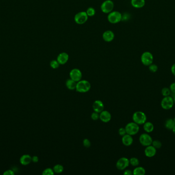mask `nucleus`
Listing matches in <instances>:
<instances>
[{"label":"nucleus","mask_w":175,"mask_h":175,"mask_svg":"<svg viewBox=\"0 0 175 175\" xmlns=\"http://www.w3.org/2000/svg\"><path fill=\"white\" fill-rule=\"evenodd\" d=\"M91 87V86L90 82L84 80L77 82L75 89L78 92L85 93L90 91Z\"/></svg>","instance_id":"f257e3e1"},{"label":"nucleus","mask_w":175,"mask_h":175,"mask_svg":"<svg viewBox=\"0 0 175 175\" xmlns=\"http://www.w3.org/2000/svg\"><path fill=\"white\" fill-rule=\"evenodd\" d=\"M133 122L138 125H142L146 121L147 117L145 112L137 111L134 112L132 117Z\"/></svg>","instance_id":"f03ea898"},{"label":"nucleus","mask_w":175,"mask_h":175,"mask_svg":"<svg viewBox=\"0 0 175 175\" xmlns=\"http://www.w3.org/2000/svg\"><path fill=\"white\" fill-rule=\"evenodd\" d=\"M122 15L118 11H112L108 14V20L112 24H117L122 21Z\"/></svg>","instance_id":"7ed1b4c3"},{"label":"nucleus","mask_w":175,"mask_h":175,"mask_svg":"<svg viewBox=\"0 0 175 175\" xmlns=\"http://www.w3.org/2000/svg\"><path fill=\"white\" fill-rule=\"evenodd\" d=\"M125 129L127 134L134 136L136 135L139 131V127L137 123L133 122L127 124L125 126Z\"/></svg>","instance_id":"20e7f679"},{"label":"nucleus","mask_w":175,"mask_h":175,"mask_svg":"<svg viewBox=\"0 0 175 175\" xmlns=\"http://www.w3.org/2000/svg\"><path fill=\"white\" fill-rule=\"evenodd\" d=\"M174 105L173 98L170 96L164 97L161 101V106L165 110H169L173 107Z\"/></svg>","instance_id":"39448f33"},{"label":"nucleus","mask_w":175,"mask_h":175,"mask_svg":"<svg viewBox=\"0 0 175 175\" xmlns=\"http://www.w3.org/2000/svg\"><path fill=\"white\" fill-rule=\"evenodd\" d=\"M114 3L112 0H106L101 4L100 9L103 13L109 14L114 9Z\"/></svg>","instance_id":"423d86ee"},{"label":"nucleus","mask_w":175,"mask_h":175,"mask_svg":"<svg viewBox=\"0 0 175 175\" xmlns=\"http://www.w3.org/2000/svg\"><path fill=\"white\" fill-rule=\"evenodd\" d=\"M88 16L86 12H79L74 16V21L77 24H84L88 20Z\"/></svg>","instance_id":"0eeeda50"},{"label":"nucleus","mask_w":175,"mask_h":175,"mask_svg":"<svg viewBox=\"0 0 175 175\" xmlns=\"http://www.w3.org/2000/svg\"><path fill=\"white\" fill-rule=\"evenodd\" d=\"M154 57L153 55L149 52H145L142 54L141 61L145 66H149L153 63Z\"/></svg>","instance_id":"6e6552de"},{"label":"nucleus","mask_w":175,"mask_h":175,"mask_svg":"<svg viewBox=\"0 0 175 175\" xmlns=\"http://www.w3.org/2000/svg\"><path fill=\"white\" fill-rule=\"evenodd\" d=\"M139 140L140 144L145 147L152 145L153 141L152 137L149 134H148V133L142 134V135L140 136Z\"/></svg>","instance_id":"1a4fd4ad"},{"label":"nucleus","mask_w":175,"mask_h":175,"mask_svg":"<svg viewBox=\"0 0 175 175\" xmlns=\"http://www.w3.org/2000/svg\"><path fill=\"white\" fill-rule=\"evenodd\" d=\"M70 79L75 81L76 82L80 81L82 78V73L80 70L77 68H74L70 72Z\"/></svg>","instance_id":"9d476101"},{"label":"nucleus","mask_w":175,"mask_h":175,"mask_svg":"<svg viewBox=\"0 0 175 175\" xmlns=\"http://www.w3.org/2000/svg\"><path fill=\"white\" fill-rule=\"evenodd\" d=\"M129 164L130 161L129 159L125 157L121 158L116 163V167L119 170H124L129 166Z\"/></svg>","instance_id":"9b49d317"},{"label":"nucleus","mask_w":175,"mask_h":175,"mask_svg":"<svg viewBox=\"0 0 175 175\" xmlns=\"http://www.w3.org/2000/svg\"><path fill=\"white\" fill-rule=\"evenodd\" d=\"M156 152H157V149L152 145L146 146L145 149V155L147 157L152 158L154 157L156 155Z\"/></svg>","instance_id":"f8f14e48"},{"label":"nucleus","mask_w":175,"mask_h":175,"mask_svg":"<svg viewBox=\"0 0 175 175\" xmlns=\"http://www.w3.org/2000/svg\"><path fill=\"white\" fill-rule=\"evenodd\" d=\"M114 38H115V34L112 30H108L103 33V40L106 42H111L114 40Z\"/></svg>","instance_id":"ddd939ff"},{"label":"nucleus","mask_w":175,"mask_h":175,"mask_svg":"<svg viewBox=\"0 0 175 175\" xmlns=\"http://www.w3.org/2000/svg\"><path fill=\"white\" fill-rule=\"evenodd\" d=\"M93 109L94 112L100 113L104 109V104L101 101H95L93 103Z\"/></svg>","instance_id":"4468645a"},{"label":"nucleus","mask_w":175,"mask_h":175,"mask_svg":"<svg viewBox=\"0 0 175 175\" xmlns=\"http://www.w3.org/2000/svg\"><path fill=\"white\" fill-rule=\"evenodd\" d=\"M69 56L66 52H61L57 57V61L61 65H64L69 60Z\"/></svg>","instance_id":"2eb2a0df"},{"label":"nucleus","mask_w":175,"mask_h":175,"mask_svg":"<svg viewBox=\"0 0 175 175\" xmlns=\"http://www.w3.org/2000/svg\"><path fill=\"white\" fill-rule=\"evenodd\" d=\"M111 115L109 112L107 110H103L100 115V119L101 121L104 123H108L111 120Z\"/></svg>","instance_id":"dca6fc26"},{"label":"nucleus","mask_w":175,"mask_h":175,"mask_svg":"<svg viewBox=\"0 0 175 175\" xmlns=\"http://www.w3.org/2000/svg\"><path fill=\"white\" fill-rule=\"evenodd\" d=\"M132 136L129 134H125L122 136V142L123 145L126 146H129L132 145L133 142V139L132 138Z\"/></svg>","instance_id":"f3484780"},{"label":"nucleus","mask_w":175,"mask_h":175,"mask_svg":"<svg viewBox=\"0 0 175 175\" xmlns=\"http://www.w3.org/2000/svg\"><path fill=\"white\" fill-rule=\"evenodd\" d=\"M31 161L32 157L29 155H24L19 159V162L23 166H27Z\"/></svg>","instance_id":"a211bd4d"},{"label":"nucleus","mask_w":175,"mask_h":175,"mask_svg":"<svg viewBox=\"0 0 175 175\" xmlns=\"http://www.w3.org/2000/svg\"><path fill=\"white\" fill-rule=\"evenodd\" d=\"M132 6L136 8H142L145 5V0H131V2Z\"/></svg>","instance_id":"6ab92c4d"},{"label":"nucleus","mask_w":175,"mask_h":175,"mask_svg":"<svg viewBox=\"0 0 175 175\" xmlns=\"http://www.w3.org/2000/svg\"><path fill=\"white\" fill-rule=\"evenodd\" d=\"M143 129L146 133H152L154 130V126L151 122L146 121L143 124Z\"/></svg>","instance_id":"aec40b11"},{"label":"nucleus","mask_w":175,"mask_h":175,"mask_svg":"<svg viewBox=\"0 0 175 175\" xmlns=\"http://www.w3.org/2000/svg\"><path fill=\"white\" fill-rule=\"evenodd\" d=\"M76 82L74 81V80L70 79L67 80L66 82V87L69 89V90H74L76 89Z\"/></svg>","instance_id":"412c9836"},{"label":"nucleus","mask_w":175,"mask_h":175,"mask_svg":"<svg viewBox=\"0 0 175 175\" xmlns=\"http://www.w3.org/2000/svg\"><path fill=\"white\" fill-rule=\"evenodd\" d=\"M175 126V122L173 119H168L167 120H166L165 122V127L166 128L169 130H172Z\"/></svg>","instance_id":"4be33fe9"},{"label":"nucleus","mask_w":175,"mask_h":175,"mask_svg":"<svg viewBox=\"0 0 175 175\" xmlns=\"http://www.w3.org/2000/svg\"><path fill=\"white\" fill-rule=\"evenodd\" d=\"M133 174L134 175H144L145 174V170L143 167H136L133 171Z\"/></svg>","instance_id":"5701e85b"},{"label":"nucleus","mask_w":175,"mask_h":175,"mask_svg":"<svg viewBox=\"0 0 175 175\" xmlns=\"http://www.w3.org/2000/svg\"><path fill=\"white\" fill-rule=\"evenodd\" d=\"M53 171L55 173H61L64 171V167L61 164H57L53 167Z\"/></svg>","instance_id":"b1692460"},{"label":"nucleus","mask_w":175,"mask_h":175,"mask_svg":"<svg viewBox=\"0 0 175 175\" xmlns=\"http://www.w3.org/2000/svg\"><path fill=\"white\" fill-rule=\"evenodd\" d=\"M170 93H171V91H170V88H163L161 90V94L163 97H167V96H170Z\"/></svg>","instance_id":"393cba45"},{"label":"nucleus","mask_w":175,"mask_h":175,"mask_svg":"<svg viewBox=\"0 0 175 175\" xmlns=\"http://www.w3.org/2000/svg\"><path fill=\"white\" fill-rule=\"evenodd\" d=\"M86 12V13H87V15L88 16H90V17L94 16L95 15V13H96L95 9L93 8V7H89L87 9V11Z\"/></svg>","instance_id":"a878e982"},{"label":"nucleus","mask_w":175,"mask_h":175,"mask_svg":"<svg viewBox=\"0 0 175 175\" xmlns=\"http://www.w3.org/2000/svg\"><path fill=\"white\" fill-rule=\"evenodd\" d=\"M129 161H130V164L133 166H137L139 164V161L137 158H131Z\"/></svg>","instance_id":"bb28decb"},{"label":"nucleus","mask_w":175,"mask_h":175,"mask_svg":"<svg viewBox=\"0 0 175 175\" xmlns=\"http://www.w3.org/2000/svg\"><path fill=\"white\" fill-rule=\"evenodd\" d=\"M152 145L154 148H156V149H159L162 147V143L161 142V141L157 140L153 141Z\"/></svg>","instance_id":"cd10ccee"},{"label":"nucleus","mask_w":175,"mask_h":175,"mask_svg":"<svg viewBox=\"0 0 175 175\" xmlns=\"http://www.w3.org/2000/svg\"><path fill=\"white\" fill-rule=\"evenodd\" d=\"M60 63L57 60H52L50 62V66L53 69H57L60 66Z\"/></svg>","instance_id":"c85d7f7f"},{"label":"nucleus","mask_w":175,"mask_h":175,"mask_svg":"<svg viewBox=\"0 0 175 175\" xmlns=\"http://www.w3.org/2000/svg\"><path fill=\"white\" fill-rule=\"evenodd\" d=\"M149 71H151L152 73H156V71H157L158 70V67L157 65L155 64H152L151 65L149 66Z\"/></svg>","instance_id":"c756f323"},{"label":"nucleus","mask_w":175,"mask_h":175,"mask_svg":"<svg viewBox=\"0 0 175 175\" xmlns=\"http://www.w3.org/2000/svg\"><path fill=\"white\" fill-rule=\"evenodd\" d=\"M54 172L53 171V170L50 168L45 169L42 173V174L43 175H54Z\"/></svg>","instance_id":"7c9ffc66"},{"label":"nucleus","mask_w":175,"mask_h":175,"mask_svg":"<svg viewBox=\"0 0 175 175\" xmlns=\"http://www.w3.org/2000/svg\"><path fill=\"white\" fill-rule=\"evenodd\" d=\"M83 145L85 148H89L91 146V142L88 139H85L83 141Z\"/></svg>","instance_id":"2f4dec72"},{"label":"nucleus","mask_w":175,"mask_h":175,"mask_svg":"<svg viewBox=\"0 0 175 175\" xmlns=\"http://www.w3.org/2000/svg\"><path fill=\"white\" fill-rule=\"evenodd\" d=\"M91 118L93 120H97L100 118V114L97 112H94L91 115Z\"/></svg>","instance_id":"473e14b6"},{"label":"nucleus","mask_w":175,"mask_h":175,"mask_svg":"<svg viewBox=\"0 0 175 175\" xmlns=\"http://www.w3.org/2000/svg\"><path fill=\"white\" fill-rule=\"evenodd\" d=\"M118 133H119V135H121V136H124V135L127 134L125 128H123V127L119 128L118 130Z\"/></svg>","instance_id":"72a5a7b5"},{"label":"nucleus","mask_w":175,"mask_h":175,"mask_svg":"<svg viewBox=\"0 0 175 175\" xmlns=\"http://www.w3.org/2000/svg\"><path fill=\"white\" fill-rule=\"evenodd\" d=\"M170 89L171 92L173 93V94H175V82H173L170 85Z\"/></svg>","instance_id":"f704fd0d"},{"label":"nucleus","mask_w":175,"mask_h":175,"mask_svg":"<svg viewBox=\"0 0 175 175\" xmlns=\"http://www.w3.org/2000/svg\"><path fill=\"white\" fill-rule=\"evenodd\" d=\"M3 175H15V173H14L13 170H6V171L4 173Z\"/></svg>","instance_id":"c9c22d12"},{"label":"nucleus","mask_w":175,"mask_h":175,"mask_svg":"<svg viewBox=\"0 0 175 175\" xmlns=\"http://www.w3.org/2000/svg\"><path fill=\"white\" fill-rule=\"evenodd\" d=\"M39 157L37 156H33L32 157V161L34 163H37L39 161Z\"/></svg>","instance_id":"e433bc0d"},{"label":"nucleus","mask_w":175,"mask_h":175,"mask_svg":"<svg viewBox=\"0 0 175 175\" xmlns=\"http://www.w3.org/2000/svg\"><path fill=\"white\" fill-rule=\"evenodd\" d=\"M124 174L126 175H133V172L132 170H125V172H124Z\"/></svg>","instance_id":"4c0bfd02"},{"label":"nucleus","mask_w":175,"mask_h":175,"mask_svg":"<svg viewBox=\"0 0 175 175\" xmlns=\"http://www.w3.org/2000/svg\"><path fill=\"white\" fill-rule=\"evenodd\" d=\"M171 72L172 74L175 76V63L173 64L171 67Z\"/></svg>","instance_id":"58836bf2"},{"label":"nucleus","mask_w":175,"mask_h":175,"mask_svg":"<svg viewBox=\"0 0 175 175\" xmlns=\"http://www.w3.org/2000/svg\"><path fill=\"white\" fill-rule=\"evenodd\" d=\"M172 130L173 131V133L175 135V127L173 128V130Z\"/></svg>","instance_id":"ea45409f"},{"label":"nucleus","mask_w":175,"mask_h":175,"mask_svg":"<svg viewBox=\"0 0 175 175\" xmlns=\"http://www.w3.org/2000/svg\"><path fill=\"white\" fill-rule=\"evenodd\" d=\"M173 101H174V104H175V95L173 98Z\"/></svg>","instance_id":"a19ab883"},{"label":"nucleus","mask_w":175,"mask_h":175,"mask_svg":"<svg viewBox=\"0 0 175 175\" xmlns=\"http://www.w3.org/2000/svg\"><path fill=\"white\" fill-rule=\"evenodd\" d=\"M173 120H174V121H175V117L174 118V119H173Z\"/></svg>","instance_id":"79ce46f5"}]
</instances>
